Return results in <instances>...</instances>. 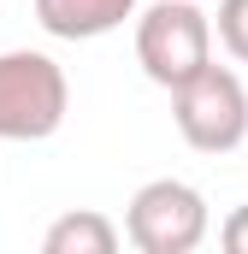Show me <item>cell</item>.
<instances>
[{"mask_svg":"<svg viewBox=\"0 0 248 254\" xmlns=\"http://www.w3.org/2000/svg\"><path fill=\"white\" fill-rule=\"evenodd\" d=\"M65 71L36 48L0 54V142H42L65 125Z\"/></svg>","mask_w":248,"mask_h":254,"instance_id":"obj_1","label":"cell"},{"mask_svg":"<svg viewBox=\"0 0 248 254\" xmlns=\"http://www.w3.org/2000/svg\"><path fill=\"white\" fill-rule=\"evenodd\" d=\"M136 60L160 89L189 83L213 60V24L195 0H160L136 18Z\"/></svg>","mask_w":248,"mask_h":254,"instance_id":"obj_3","label":"cell"},{"mask_svg":"<svg viewBox=\"0 0 248 254\" xmlns=\"http://www.w3.org/2000/svg\"><path fill=\"white\" fill-rule=\"evenodd\" d=\"M124 231L142 254H189L207 237V201H201V190H189L178 178H154L130 195Z\"/></svg>","mask_w":248,"mask_h":254,"instance_id":"obj_4","label":"cell"},{"mask_svg":"<svg viewBox=\"0 0 248 254\" xmlns=\"http://www.w3.org/2000/svg\"><path fill=\"white\" fill-rule=\"evenodd\" d=\"M136 12V0H36V24L60 42H95L107 30H119Z\"/></svg>","mask_w":248,"mask_h":254,"instance_id":"obj_5","label":"cell"},{"mask_svg":"<svg viewBox=\"0 0 248 254\" xmlns=\"http://www.w3.org/2000/svg\"><path fill=\"white\" fill-rule=\"evenodd\" d=\"M219 42L248 65V0H219Z\"/></svg>","mask_w":248,"mask_h":254,"instance_id":"obj_7","label":"cell"},{"mask_svg":"<svg viewBox=\"0 0 248 254\" xmlns=\"http://www.w3.org/2000/svg\"><path fill=\"white\" fill-rule=\"evenodd\" d=\"M172 119L195 154H231L248 136V89L237 83V71L207 60L189 83L172 89Z\"/></svg>","mask_w":248,"mask_h":254,"instance_id":"obj_2","label":"cell"},{"mask_svg":"<svg viewBox=\"0 0 248 254\" xmlns=\"http://www.w3.org/2000/svg\"><path fill=\"white\" fill-rule=\"evenodd\" d=\"M219 237H225V249H231V254H248V207H237V213L225 219Z\"/></svg>","mask_w":248,"mask_h":254,"instance_id":"obj_8","label":"cell"},{"mask_svg":"<svg viewBox=\"0 0 248 254\" xmlns=\"http://www.w3.org/2000/svg\"><path fill=\"white\" fill-rule=\"evenodd\" d=\"M42 249L48 254H113L119 249V231H113V219H101V213H65L48 225V237H42Z\"/></svg>","mask_w":248,"mask_h":254,"instance_id":"obj_6","label":"cell"}]
</instances>
